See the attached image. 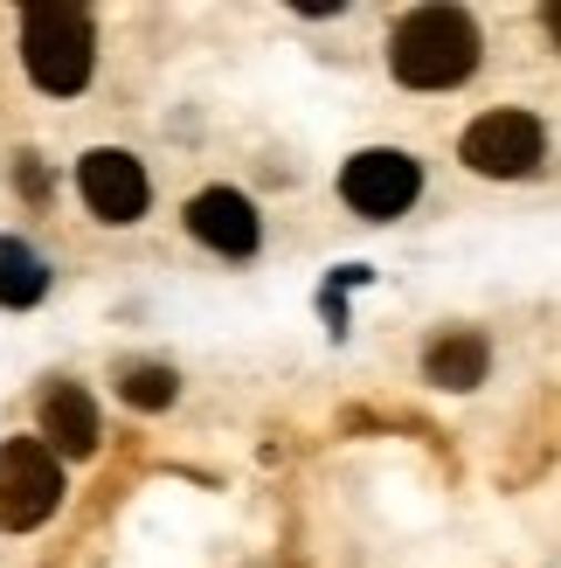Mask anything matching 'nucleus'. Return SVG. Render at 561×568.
Wrapping results in <instances>:
<instances>
[{"label":"nucleus","instance_id":"obj_1","mask_svg":"<svg viewBox=\"0 0 561 568\" xmlns=\"http://www.w3.org/2000/svg\"><path fill=\"white\" fill-rule=\"evenodd\" d=\"M486 36L465 8H409L388 36V70H396L409 91H451L479 70Z\"/></svg>","mask_w":561,"mask_h":568},{"label":"nucleus","instance_id":"obj_2","mask_svg":"<svg viewBox=\"0 0 561 568\" xmlns=\"http://www.w3.org/2000/svg\"><path fill=\"white\" fill-rule=\"evenodd\" d=\"M21 70L35 91L49 98H76L98 70V21L91 8H70V0H42V8L21 14Z\"/></svg>","mask_w":561,"mask_h":568},{"label":"nucleus","instance_id":"obj_3","mask_svg":"<svg viewBox=\"0 0 561 568\" xmlns=\"http://www.w3.org/2000/svg\"><path fill=\"white\" fill-rule=\"evenodd\" d=\"M63 506V458L42 437H8L0 444V527L35 534Z\"/></svg>","mask_w":561,"mask_h":568},{"label":"nucleus","instance_id":"obj_4","mask_svg":"<svg viewBox=\"0 0 561 568\" xmlns=\"http://www.w3.org/2000/svg\"><path fill=\"white\" fill-rule=\"evenodd\" d=\"M541 153H548V132H541L534 111H486V119H471L465 139H458V160L471 174H486V181L534 174Z\"/></svg>","mask_w":561,"mask_h":568},{"label":"nucleus","instance_id":"obj_5","mask_svg":"<svg viewBox=\"0 0 561 568\" xmlns=\"http://www.w3.org/2000/svg\"><path fill=\"white\" fill-rule=\"evenodd\" d=\"M76 194H83V209H91L104 230H132L139 215L153 209V181H146V166H139L125 146H91L76 160Z\"/></svg>","mask_w":561,"mask_h":568},{"label":"nucleus","instance_id":"obj_6","mask_svg":"<svg viewBox=\"0 0 561 568\" xmlns=\"http://www.w3.org/2000/svg\"><path fill=\"white\" fill-rule=\"evenodd\" d=\"M416 194H424V166L409 153H396V146H368V153H354L340 166V202L354 215H368V222H396Z\"/></svg>","mask_w":561,"mask_h":568},{"label":"nucleus","instance_id":"obj_7","mask_svg":"<svg viewBox=\"0 0 561 568\" xmlns=\"http://www.w3.org/2000/svg\"><path fill=\"white\" fill-rule=\"evenodd\" d=\"M187 236L215 250V257H257V243H264V215L249 194L236 187H202L187 202Z\"/></svg>","mask_w":561,"mask_h":568},{"label":"nucleus","instance_id":"obj_8","mask_svg":"<svg viewBox=\"0 0 561 568\" xmlns=\"http://www.w3.org/2000/svg\"><path fill=\"white\" fill-rule=\"evenodd\" d=\"M35 416H42V444L55 450V458H91L98 437H104L98 403H91V395H83L76 382H49Z\"/></svg>","mask_w":561,"mask_h":568},{"label":"nucleus","instance_id":"obj_9","mask_svg":"<svg viewBox=\"0 0 561 568\" xmlns=\"http://www.w3.org/2000/svg\"><path fill=\"white\" fill-rule=\"evenodd\" d=\"M42 298H49V264H42V250L21 243V236H0V305H8V312H28V305H42Z\"/></svg>","mask_w":561,"mask_h":568},{"label":"nucleus","instance_id":"obj_10","mask_svg":"<svg viewBox=\"0 0 561 568\" xmlns=\"http://www.w3.org/2000/svg\"><path fill=\"white\" fill-rule=\"evenodd\" d=\"M486 367H492V354H486L479 333H443L437 347L424 354V375H430L437 388H479Z\"/></svg>","mask_w":561,"mask_h":568},{"label":"nucleus","instance_id":"obj_11","mask_svg":"<svg viewBox=\"0 0 561 568\" xmlns=\"http://www.w3.org/2000/svg\"><path fill=\"white\" fill-rule=\"evenodd\" d=\"M119 395L132 409H166L181 395V375L166 361H119Z\"/></svg>","mask_w":561,"mask_h":568},{"label":"nucleus","instance_id":"obj_12","mask_svg":"<svg viewBox=\"0 0 561 568\" xmlns=\"http://www.w3.org/2000/svg\"><path fill=\"white\" fill-rule=\"evenodd\" d=\"M541 21H548V42H554V49H561V8H548V14H541Z\"/></svg>","mask_w":561,"mask_h":568}]
</instances>
